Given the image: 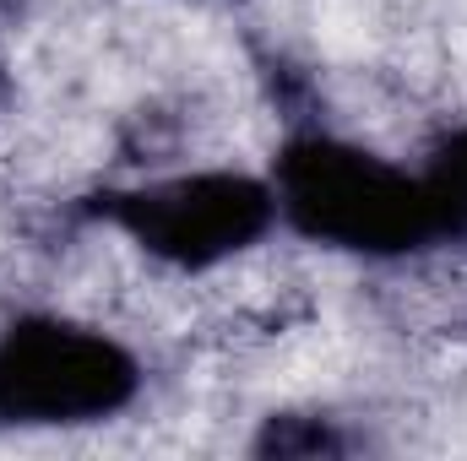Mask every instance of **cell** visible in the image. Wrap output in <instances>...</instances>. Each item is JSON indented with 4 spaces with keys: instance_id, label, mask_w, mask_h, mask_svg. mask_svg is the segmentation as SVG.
I'll use <instances>...</instances> for the list:
<instances>
[{
    "instance_id": "obj_1",
    "label": "cell",
    "mask_w": 467,
    "mask_h": 461,
    "mask_svg": "<svg viewBox=\"0 0 467 461\" xmlns=\"http://www.w3.org/2000/svg\"><path fill=\"white\" fill-rule=\"evenodd\" d=\"M277 190V223L332 255L369 266L419 261L446 244L435 190L419 163H397L337 130H294L266 163Z\"/></svg>"
},
{
    "instance_id": "obj_2",
    "label": "cell",
    "mask_w": 467,
    "mask_h": 461,
    "mask_svg": "<svg viewBox=\"0 0 467 461\" xmlns=\"http://www.w3.org/2000/svg\"><path fill=\"white\" fill-rule=\"evenodd\" d=\"M82 218L180 277L223 271L283 229L266 169H180L136 185H104L82 201Z\"/></svg>"
},
{
    "instance_id": "obj_3",
    "label": "cell",
    "mask_w": 467,
    "mask_h": 461,
    "mask_svg": "<svg viewBox=\"0 0 467 461\" xmlns=\"http://www.w3.org/2000/svg\"><path fill=\"white\" fill-rule=\"evenodd\" d=\"M147 391L141 353L109 326L27 310L0 326V435L99 429Z\"/></svg>"
},
{
    "instance_id": "obj_4",
    "label": "cell",
    "mask_w": 467,
    "mask_h": 461,
    "mask_svg": "<svg viewBox=\"0 0 467 461\" xmlns=\"http://www.w3.org/2000/svg\"><path fill=\"white\" fill-rule=\"evenodd\" d=\"M353 451H364V440L327 413H266L250 440V456H353Z\"/></svg>"
},
{
    "instance_id": "obj_5",
    "label": "cell",
    "mask_w": 467,
    "mask_h": 461,
    "mask_svg": "<svg viewBox=\"0 0 467 461\" xmlns=\"http://www.w3.org/2000/svg\"><path fill=\"white\" fill-rule=\"evenodd\" d=\"M430 190H435V207H441V223H446V244L457 250L467 244V119H457L451 130H441L424 158H419Z\"/></svg>"
},
{
    "instance_id": "obj_6",
    "label": "cell",
    "mask_w": 467,
    "mask_h": 461,
    "mask_svg": "<svg viewBox=\"0 0 467 461\" xmlns=\"http://www.w3.org/2000/svg\"><path fill=\"white\" fill-rule=\"evenodd\" d=\"M0 93H5V66H0Z\"/></svg>"
}]
</instances>
